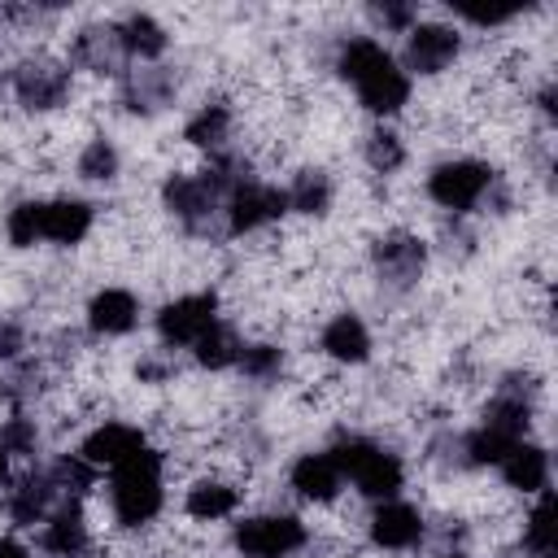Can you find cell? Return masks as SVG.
<instances>
[{
    "instance_id": "cell-1",
    "label": "cell",
    "mask_w": 558,
    "mask_h": 558,
    "mask_svg": "<svg viewBox=\"0 0 558 558\" xmlns=\"http://www.w3.org/2000/svg\"><path fill=\"white\" fill-rule=\"evenodd\" d=\"M336 70H340V78L353 83L357 100H362L371 113H379V118L397 113V109L410 100V74H405V70L392 61V52H388L384 44H375L371 35L344 39V44H340V57H336Z\"/></svg>"
},
{
    "instance_id": "cell-2",
    "label": "cell",
    "mask_w": 558,
    "mask_h": 558,
    "mask_svg": "<svg viewBox=\"0 0 558 558\" xmlns=\"http://www.w3.org/2000/svg\"><path fill=\"white\" fill-rule=\"evenodd\" d=\"M327 453H331V462L340 466V475H349V480H353L366 497H375V501H392L397 488H401V480H405L401 458H397L392 449L366 440V436H340Z\"/></svg>"
},
{
    "instance_id": "cell-3",
    "label": "cell",
    "mask_w": 558,
    "mask_h": 558,
    "mask_svg": "<svg viewBox=\"0 0 558 558\" xmlns=\"http://www.w3.org/2000/svg\"><path fill=\"white\" fill-rule=\"evenodd\" d=\"M109 501L122 527H140L161 510V453H153L148 445L126 458L122 466H113L109 480Z\"/></svg>"
},
{
    "instance_id": "cell-4",
    "label": "cell",
    "mask_w": 558,
    "mask_h": 558,
    "mask_svg": "<svg viewBox=\"0 0 558 558\" xmlns=\"http://www.w3.org/2000/svg\"><path fill=\"white\" fill-rule=\"evenodd\" d=\"M235 179H244V174H235V170H231V161H218L214 170H201V174H174V179H166L161 196H166V209H170L183 227L201 231V227H209V218H214V214H222V201H227V192H231V183H235Z\"/></svg>"
},
{
    "instance_id": "cell-5",
    "label": "cell",
    "mask_w": 558,
    "mask_h": 558,
    "mask_svg": "<svg viewBox=\"0 0 558 558\" xmlns=\"http://www.w3.org/2000/svg\"><path fill=\"white\" fill-rule=\"evenodd\" d=\"M527 423H532V405L527 397L519 392H501L488 410H484V423L462 440V453L466 462H501L510 445H519L527 436Z\"/></svg>"
},
{
    "instance_id": "cell-6",
    "label": "cell",
    "mask_w": 558,
    "mask_h": 558,
    "mask_svg": "<svg viewBox=\"0 0 558 558\" xmlns=\"http://www.w3.org/2000/svg\"><path fill=\"white\" fill-rule=\"evenodd\" d=\"M493 183H497V174H493L484 161L458 157V161H440V166L427 174V196H432L440 209L466 214V209H475V205L493 192Z\"/></svg>"
},
{
    "instance_id": "cell-7",
    "label": "cell",
    "mask_w": 558,
    "mask_h": 558,
    "mask_svg": "<svg viewBox=\"0 0 558 558\" xmlns=\"http://www.w3.org/2000/svg\"><path fill=\"white\" fill-rule=\"evenodd\" d=\"M305 545V523L292 514H253L235 527V549L244 558H288Z\"/></svg>"
},
{
    "instance_id": "cell-8",
    "label": "cell",
    "mask_w": 558,
    "mask_h": 558,
    "mask_svg": "<svg viewBox=\"0 0 558 558\" xmlns=\"http://www.w3.org/2000/svg\"><path fill=\"white\" fill-rule=\"evenodd\" d=\"M222 214H227V231L244 235V231H257V227L275 222L279 214H288V196L279 187H266V183H253V179H235L227 201H222Z\"/></svg>"
},
{
    "instance_id": "cell-9",
    "label": "cell",
    "mask_w": 558,
    "mask_h": 558,
    "mask_svg": "<svg viewBox=\"0 0 558 558\" xmlns=\"http://www.w3.org/2000/svg\"><path fill=\"white\" fill-rule=\"evenodd\" d=\"M214 323H218V296L214 292H187V296H174L161 305L157 336L166 344H196Z\"/></svg>"
},
{
    "instance_id": "cell-10",
    "label": "cell",
    "mask_w": 558,
    "mask_h": 558,
    "mask_svg": "<svg viewBox=\"0 0 558 558\" xmlns=\"http://www.w3.org/2000/svg\"><path fill=\"white\" fill-rule=\"evenodd\" d=\"M458 48H462V39H458V31H449V26H436V22H427V26H410V39H405V65L418 70V74H440V70L458 57Z\"/></svg>"
},
{
    "instance_id": "cell-11",
    "label": "cell",
    "mask_w": 558,
    "mask_h": 558,
    "mask_svg": "<svg viewBox=\"0 0 558 558\" xmlns=\"http://www.w3.org/2000/svg\"><path fill=\"white\" fill-rule=\"evenodd\" d=\"M13 92L26 109H57L70 92V74L48 61H26L13 70Z\"/></svg>"
},
{
    "instance_id": "cell-12",
    "label": "cell",
    "mask_w": 558,
    "mask_h": 558,
    "mask_svg": "<svg viewBox=\"0 0 558 558\" xmlns=\"http://www.w3.org/2000/svg\"><path fill=\"white\" fill-rule=\"evenodd\" d=\"M423 532H427L423 514L414 506H405V501H384L371 514V541L379 549H414L423 541Z\"/></svg>"
},
{
    "instance_id": "cell-13",
    "label": "cell",
    "mask_w": 558,
    "mask_h": 558,
    "mask_svg": "<svg viewBox=\"0 0 558 558\" xmlns=\"http://www.w3.org/2000/svg\"><path fill=\"white\" fill-rule=\"evenodd\" d=\"M140 449H144V432H140V427H131V423H100V427L83 440L78 458H87L92 466H122V462L135 458Z\"/></svg>"
},
{
    "instance_id": "cell-14",
    "label": "cell",
    "mask_w": 558,
    "mask_h": 558,
    "mask_svg": "<svg viewBox=\"0 0 558 558\" xmlns=\"http://www.w3.org/2000/svg\"><path fill=\"white\" fill-rule=\"evenodd\" d=\"M423 262H427V248H423V240H414V235H384V240L375 244L379 279H388V283H397V288H410V283L418 279Z\"/></svg>"
},
{
    "instance_id": "cell-15",
    "label": "cell",
    "mask_w": 558,
    "mask_h": 558,
    "mask_svg": "<svg viewBox=\"0 0 558 558\" xmlns=\"http://www.w3.org/2000/svg\"><path fill=\"white\" fill-rule=\"evenodd\" d=\"M140 318V301L126 288H100L87 305V327L96 336H126Z\"/></svg>"
},
{
    "instance_id": "cell-16",
    "label": "cell",
    "mask_w": 558,
    "mask_h": 558,
    "mask_svg": "<svg viewBox=\"0 0 558 558\" xmlns=\"http://www.w3.org/2000/svg\"><path fill=\"white\" fill-rule=\"evenodd\" d=\"M497 466H501V475H506L510 488H519V493H545V480H549V453H545L541 445L519 440V445L506 449V458H501Z\"/></svg>"
},
{
    "instance_id": "cell-17",
    "label": "cell",
    "mask_w": 558,
    "mask_h": 558,
    "mask_svg": "<svg viewBox=\"0 0 558 558\" xmlns=\"http://www.w3.org/2000/svg\"><path fill=\"white\" fill-rule=\"evenodd\" d=\"M92 231V205L78 196L44 201V240L52 244H78Z\"/></svg>"
},
{
    "instance_id": "cell-18",
    "label": "cell",
    "mask_w": 558,
    "mask_h": 558,
    "mask_svg": "<svg viewBox=\"0 0 558 558\" xmlns=\"http://www.w3.org/2000/svg\"><path fill=\"white\" fill-rule=\"evenodd\" d=\"M340 466L331 462V453L323 449V453H301L296 462H292V488L301 493V497H310V501H331L336 493H340Z\"/></svg>"
},
{
    "instance_id": "cell-19",
    "label": "cell",
    "mask_w": 558,
    "mask_h": 558,
    "mask_svg": "<svg viewBox=\"0 0 558 558\" xmlns=\"http://www.w3.org/2000/svg\"><path fill=\"white\" fill-rule=\"evenodd\" d=\"M113 39H118V52L122 57H135V61H153L166 52V31L157 17L148 13H131L113 26Z\"/></svg>"
},
{
    "instance_id": "cell-20",
    "label": "cell",
    "mask_w": 558,
    "mask_h": 558,
    "mask_svg": "<svg viewBox=\"0 0 558 558\" xmlns=\"http://www.w3.org/2000/svg\"><path fill=\"white\" fill-rule=\"evenodd\" d=\"M323 353L336 362H366L371 357V331L357 314H336L323 327Z\"/></svg>"
},
{
    "instance_id": "cell-21",
    "label": "cell",
    "mask_w": 558,
    "mask_h": 558,
    "mask_svg": "<svg viewBox=\"0 0 558 558\" xmlns=\"http://www.w3.org/2000/svg\"><path fill=\"white\" fill-rule=\"evenodd\" d=\"M39 545L52 554V558H78L87 549V523L78 514V506H61L44 519V536Z\"/></svg>"
},
{
    "instance_id": "cell-22",
    "label": "cell",
    "mask_w": 558,
    "mask_h": 558,
    "mask_svg": "<svg viewBox=\"0 0 558 558\" xmlns=\"http://www.w3.org/2000/svg\"><path fill=\"white\" fill-rule=\"evenodd\" d=\"M283 196H288V209L318 218V214H327V209H331V179H327L323 170H301Z\"/></svg>"
},
{
    "instance_id": "cell-23",
    "label": "cell",
    "mask_w": 558,
    "mask_h": 558,
    "mask_svg": "<svg viewBox=\"0 0 558 558\" xmlns=\"http://www.w3.org/2000/svg\"><path fill=\"white\" fill-rule=\"evenodd\" d=\"M52 480L48 475H26L17 488H13V497H9V514L17 519V523H39V519H48V501H52Z\"/></svg>"
},
{
    "instance_id": "cell-24",
    "label": "cell",
    "mask_w": 558,
    "mask_h": 558,
    "mask_svg": "<svg viewBox=\"0 0 558 558\" xmlns=\"http://www.w3.org/2000/svg\"><path fill=\"white\" fill-rule=\"evenodd\" d=\"M235 510V488L231 484H218V480H201L187 488V514L201 519V523H214V519H227Z\"/></svg>"
},
{
    "instance_id": "cell-25",
    "label": "cell",
    "mask_w": 558,
    "mask_h": 558,
    "mask_svg": "<svg viewBox=\"0 0 558 558\" xmlns=\"http://www.w3.org/2000/svg\"><path fill=\"white\" fill-rule=\"evenodd\" d=\"M227 131H231L227 105H205V109H196V113L187 118V126H183L187 144H196V148H222Z\"/></svg>"
},
{
    "instance_id": "cell-26",
    "label": "cell",
    "mask_w": 558,
    "mask_h": 558,
    "mask_svg": "<svg viewBox=\"0 0 558 558\" xmlns=\"http://www.w3.org/2000/svg\"><path fill=\"white\" fill-rule=\"evenodd\" d=\"M196 362L201 366H209V371H222V366H231V362H240V340L231 336V327H222V323H214L196 344Z\"/></svg>"
},
{
    "instance_id": "cell-27",
    "label": "cell",
    "mask_w": 558,
    "mask_h": 558,
    "mask_svg": "<svg viewBox=\"0 0 558 558\" xmlns=\"http://www.w3.org/2000/svg\"><path fill=\"white\" fill-rule=\"evenodd\" d=\"M523 549H527L532 558H554V497H549V493H541L536 510L527 514Z\"/></svg>"
},
{
    "instance_id": "cell-28",
    "label": "cell",
    "mask_w": 558,
    "mask_h": 558,
    "mask_svg": "<svg viewBox=\"0 0 558 558\" xmlns=\"http://www.w3.org/2000/svg\"><path fill=\"white\" fill-rule=\"evenodd\" d=\"M113 57H122L118 52V39H113V26L109 31H100V26H92V31H83L78 39H74V61L78 65H92V70H109L113 65Z\"/></svg>"
},
{
    "instance_id": "cell-29",
    "label": "cell",
    "mask_w": 558,
    "mask_h": 558,
    "mask_svg": "<svg viewBox=\"0 0 558 558\" xmlns=\"http://www.w3.org/2000/svg\"><path fill=\"white\" fill-rule=\"evenodd\" d=\"M166 96H170V78L157 74V70H140V74L126 83V92H122L126 109H135V113H153L157 105H166Z\"/></svg>"
},
{
    "instance_id": "cell-30",
    "label": "cell",
    "mask_w": 558,
    "mask_h": 558,
    "mask_svg": "<svg viewBox=\"0 0 558 558\" xmlns=\"http://www.w3.org/2000/svg\"><path fill=\"white\" fill-rule=\"evenodd\" d=\"M4 231H9V244H17V248H31L35 240H44V201H22V205H13Z\"/></svg>"
},
{
    "instance_id": "cell-31",
    "label": "cell",
    "mask_w": 558,
    "mask_h": 558,
    "mask_svg": "<svg viewBox=\"0 0 558 558\" xmlns=\"http://www.w3.org/2000/svg\"><path fill=\"white\" fill-rule=\"evenodd\" d=\"M48 480H52V488H61V493H87V488L96 484V466H92L87 458L70 453V458H57V466L48 471Z\"/></svg>"
},
{
    "instance_id": "cell-32",
    "label": "cell",
    "mask_w": 558,
    "mask_h": 558,
    "mask_svg": "<svg viewBox=\"0 0 558 558\" xmlns=\"http://www.w3.org/2000/svg\"><path fill=\"white\" fill-rule=\"evenodd\" d=\"M78 174L83 179H96V183H109L118 174V148L109 140H92L83 153H78Z\"/></svg>"
},
{
    "instance_id": "cell-33",
    "label": "cell",
    "mask_w": 558,
    "mask_h": 558,
    "mask_svg": "<svg viewBox=\"0 0 558 558\" xmlns=\"http://www.w3.org/2000/svg\"><path fill=\"white\" fill-rule=\"evenodd\" d=\"M366 161H371V170L392 174V170L405 161V148H401V140H397L392 131H371V135H366Z\"/></svg>"
},
{
    "instance_id": "cell-34",
    "label": "cell",
    "mask_w": 558,
    "mask_h": 558,
    "mask_svg": "<svg viewBox=\"0 0 558 558\" xmlns=\"http://www.w3.org/2000/svg\"><path fill=\"white\" fill-rule=\"evenodd\" d=\"M240 366H244V375H248V379L266 384V379H275V375H279L283 353H279L275 344H248V349H240Z\"/></svg>"
},
{
    "instance_id": "cell-35",
    "label": "cell",
    "mask_w": 558,
    "mask_h": 558,
    "mask_svg": "<svg viewBox=\"0 0 558 558\" xmlns=\"http://www.w3.org/2000/svg\"><path fill=\"white\" fill-rule=\"evenodd\" d=\"M519 9H523V4H471V0H458V4H453V13H462V17H466V22H475V26L510 22Z\"/></svg>"
},
{
    "instance_id": "cell-36",
    "label": "cell",
    "mask_w": 558,
    "mask_h": 558,
    "mask_svg": "<svg viewBox=\"0 0 558 558\" xmlns=\"http://www.w3.org/2000/svg\"><path fill=\"white\" fill-rule=\"evenodd\" d=\"M35 440H39V432H35V423L31 418H9L4 423V432H0V449L4 453H35Z\"/></svg>"
},
{
    "instance_id": "cell-37",
    "label": "cell",
    "mask_w": 558,
    "mask_h": 558,
    "mask_svg": "<svg viewBox=\"0 0 558 558\" xmlns=\"http://www.w3.org/2000/svg\"><path fill=\"white\" fill-rule=\"evenodd\" d=\"M375 17H379L384 26L405 31V26H410V17H414V9H410V4H375Z\"/></svg>"
},
{
    "instance_id": "cell-38",
    "label": "cell",
    "mask_w": 558,
    "mask_h": 558,
    "mask_svg": "<svg viewBox=\"0 0 558 558\" xmlns=\"http://www.w3.org/2000/svg\"><path fill=\"white\" fill-rule=\"evenodd\" d=\"M22 349V331L13 323H0V357H17Z\"/></svg>"
},
{
    "instance_id": "cell-39",
    "label": "cell",
    "mask_w": 558,
    "mask_h": 558,
    "mask_svg": "<svg viewBox=\"0 0 558 558\" xmlns=\"http://www.w3.org/2000/svg\"><path fill=\"white\" fill-rule=\"evenodd\" d=\"M0 558H31V554H26V545H17V541H0Z\"/></svg>"
},
{
    "instance_id": "cell-40",
    "label": "cell",
    "mask_w": 558,
    "mask_h": 558,
    "mask_svg": "<svg viewBox=\"0 0 558 558\" xmlns=\"http://www.w3.org/2000/svg\"><path fill=\"white\" fill-rule=\"evenodd\" d=\"M4 480H9V453L0 449V484H4Z\"/></svg>"
},
{
    "instance_id": "cell-41",
    "label": "cell",
    "mask_w": 558,
    "mask_h": 558,
    "mask_svg": "<svg viewBox=\"0 0 558 558\" xmlns=\"http://www.w3.org/2000/svg\"><path fill=\"white\" fill-rule=\"evenodd\" d=\"M445 558H466V554H445Z\"/></svg>"
}]
</instances>
